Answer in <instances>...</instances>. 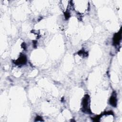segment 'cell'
Here are the masks:
<instances>
[{"label":"cell","mask_w":122,"mask_h":122,"mask_svg":"<svg viewBox=\"0 0 122 122\" xmlns=\"http://www.w3.org/2000/svg\"><path fill=\"white\" fill-rule=\"evenodd\" d=\"M82 108H83V111L86 112H91L90 110V99L88 95H86L85 97H84L82 102Z\"/></svg>","instance_id":"cell-1"},{"label":"cell","mask_w":122,"mask_h":122,"mask_svg":"<svg viewBox=\"0 0 122 122\" xmlns=\"http://www.w3.org/2000/svg\"><path fill=\"white\" fill-rule=\"evenodd\" d=\"M27 61V58L26 56L22 54L20 57L14 62L15 64L17 65H22L25 64Z\"/></svg>","instance_id":"cell-2"},{"label":"cell","mask_w":122,"mask_h":122,"mask_svg":"<svg viewBox=\"0 0 122 122\" xmlns=\"http://www.w3.org/2000/svg\"><path fill=\"white\" fill-rule=\"evenodd\" d=\"M121 34V30H120L118 32L114 34L113 38V42L114 44H119L122 38Z\"/></svg>","instance_id":"cell-3"},{"label":"cell","mask_w":122,"mask_h":122,"mask_svg":"<svg viewBox=\"0 0 122 122\" xmlns=\"http://www.w3.org/2000/svg\"><path fill=\"white\" fill-rule=\"evenodd\" d=\"M111 105L113 107H116L117 105V98H116V94L115 92H113L112 94L109 101Z\"/></svg>","instance_id":"cell-4"},{"label":"cell","mask_w":122,"mask_h":122,"mask_svg":"<svg viewBox=\"0 0 122 122\" xmlns=\"http://www.w3.org/2000/svg\"><path fill=\"white\" fill-rule=\"evenodd\" d=\"M64 15H65V17L66 19H68L70 17V13L68 12H66L64 14Z\"/></svg>","instance_id":"cell-5"},{"label":"cell","mask_w":122,"mask_h":122,"mask_svg":"<svg viewBox=\"0 0 122 122\" xmlns=\"http://www.w3.org/2000/svg\"><path fill=\"white\" fill-rule=\"evenodd\" d=\"M36 121H42V119L41 118V117H40V116H37L36 118Z\"/></svg>","instance_id":"cell-6"}]
</instances>
